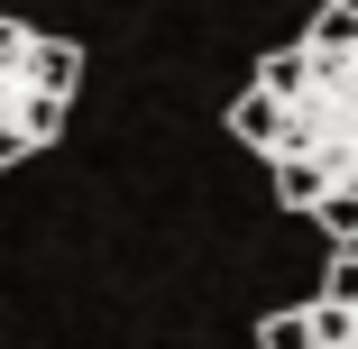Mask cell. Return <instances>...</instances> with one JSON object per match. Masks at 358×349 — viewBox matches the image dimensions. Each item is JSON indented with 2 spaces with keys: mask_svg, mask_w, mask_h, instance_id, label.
I'll return each instance as SVG.
<instances>
[{
  "mask_svg": "<svg viewBox=\"0 0 358 349\" xmlns=\"http://www.w3.org/2000/svg\"><path fill=\"white\" fill-rule=\"evenodd\" d=\"M230 138L266 166L285 212H303L331 248L358 239V0H322L275 55H257Z\"/></svg>",
  "mask_w": 358,
  "mask_h": 349,
  "instance_id": "1",
  "label": "cell"
},
{
  "mask_svg": "<svg viewBox=\"0 0 358 349\" xmlns=\"http://www.w3.org/2000/svg\"><path fill=\"white\" fill-rule=\"evenodd\" d=\"M74 92H83V46L0 10V166L46 157L74 120Z\"/></svg>",
  "mask_w": 358,
  "mask_h": 349,
  "instance_id": "2",
  "label": "cell"
},
{
  "mask_svg": "<svg viewBox=\"0 0 358 349\" xmlns=\"http://www.w3.org/2000/svg\"><path fill=\"white\" fill-rule=\"evenodd\" d=\"M257 349H358V239L331 248V276L313 285V304H285L257 322Z\"/></svg>",
  "mask_w": 358,
  "mask_h": 349,
  "instance_id": "3",
  "label": "cell"
}]
</instances>
